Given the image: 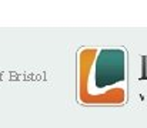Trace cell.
Masks as SVG:
<instances>
[{"mask_svg":"<svg viewBox=\"0 0 147 128\" xmlns=\"http://www.w3.org/2000/svg\"><path fill=\"white\" fill-rule=\"evenodd\" d=\"M124 53L121 50H103L96 61V87L104 88L124 80Z\"/></svg>","mask_w":147,"mask_h":128,"instance_id":"6da1fadb","label":"cell"},{"mask_svg":"<svg viewBox=\"0 0 147 128\" xmlns=\"http://www.w3.org/2000/svg\"><path fill=\"white\" fill-rule=\"evenodd\" d=\"M140 80H147V57L142 56V76Z\"/></svg>","mask_w":147,"mask_h":128,"instance_id":"7a4b0ae2","label":"cell"}]
</instances>
